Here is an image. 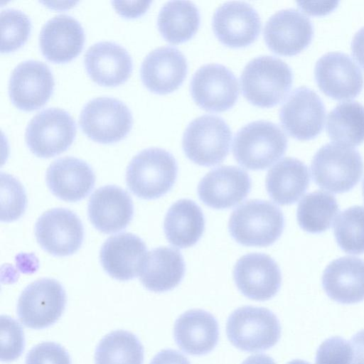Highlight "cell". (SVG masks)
<instances>
[{"label": "cell", "instance_id": "obj_8", "mask_svg": "<svg viewBox=\"0 0 364 364\" xmlns=\"http://www.w3.org/2000/svg\"><path fill=\"white\" fill-rule=\"evenodd\" d=\"M76 125L64 109L49 107L38 112L28 124L25 139L32 153L48 158L65 151L73 143Z\"/></svg>", "mask_w": 364, "mask_h": 364}, {"label": "cell", "instance_id": "obj_30", "mask_svg": "<svg viewBox=\"0 0 364 364\" xmlns=\"http://www.w3.org/2000/svg\"><path fill=\"white\" fill-rule=\"evenodd\" d=\"M205 219L200 208L193 200L181 199L168 209L164 223L168 241L178 248L193 246L201 237Z\"/></svg>", "mask_w": 364, "mask_h": 364}, {"label": "cell", "instance_id": "obj_45", "mask_svg": "<svg viewBox=\"0 0 364 364\" xmlns=\"http://www.w3.org/2000/svg\"><path fill=\"white\" fill-rule=\"evenodd\" d=\"M350 343L354 355L353 364H364V329L353 336Z\"/></svg>", "mask_w": 364, "mask_h": 364}, {"label": "cell", "instance_id": "obj_18", "mask_svg": "<svg viewBox=\"0 0 364 364\" xmlns=\"http://www.w3.org/2000/svg\"><path fill=\"white\" fill-rule=\"evenodd\" d=\"M213 28L224 45L245 47L258 37L261 21L256 10L243 1H230L219 6L213 17Z\"/></svg>", "mask_w": 364, "mask_h": 364}, {"label": "cell", "instance_id": "obj_25", "mask_svg": "<svg viewBox=\"0 0 364 364\" xmlns=\"http://www.w3.org/2000/svg\"><path fill=\"white\" fill-rule=\"evenodd\" d=\"M84 64L92 80L104 86L123 83L132 69V58L127 50L111 41L92 45L85 53Z\"/></svg>", "mask_w": 364, "mask_h": 364}, {"label": "cell", "instance_id": "obj_29", "mask_svg": "<svg viewBox=\"0 0 364 364\" xmlns=\"http://www.w3.org/2000/svg\"><path fill=\"white\" fill-rule=\"evenodd\" d=\"M309 181L307 166L297 159L287 157L268 171L266 189L274 203L281 205H291L304 195Z\"/></svg>", "mask_w": 364, "mask_h": 364}, {"label": "cell", "instance_id": "obj_23", "mask_svg": "<svg viewBox=\"0 0 364 364\" xmlns=\"http://www.w3.org/2000/svg\"><path fill=\"white\" fill-rule=\"evenodd\" d=\"M134 213L132 200L124 189L106 186L96 190L88 203V215L99 231L109 234L124 229Z\"/></svg>", "mask_w": 364, "mask_h": 364}, {"label": "cell", "instance_id": "obj_4", "mask_svg": "<svg viewBox=\"0 0 364 364\" xmlns=\"http://www.w3.org/2000/svg\"><path fill=\"white\" fill-rule=\"evenodd\" d=\"M287 138L275 124L259 120L242 127L235 134L232 152L242 166L250 170H263L285 153Z\"/></svg>", "mask_w": 364, "mask_h": 364}, {"label": "cell", "instance_id": "obj_32", "mask_svg": "<svg viewBox=\"0 0 364 364\" xmlns=\"http://www.w3.org/2000/svg\"><path fill=\"white\" fill-rule=\"evenodd\" d=\"M326 131L337 144L354 146L364 141V106L356 101L338 104L328 114Z\"/></svg>", "mask_w": 364, "mask_h": 364}, {"label": "cell", "instance_id": "obj_42", "mask_svg": "<svg viewBox=\"0 0 364 364\" xmlns=\"http://www.w3.org/2000/svg\"><path fill=\"white\" fill-rule=\"evenodd\" d=\"M150 364H191L181 353L172 349H164L158 353Z\"/></svg>", "mask_w": 364, "mask_h": 364}, {"label": "cell", "instance_id": "obj_49", "mask_svg": "<svg viewBox=\"0 0 364 364\" xmlns=\"http://www.w3.org/2000/svg\"><path fill=\"white\" fill-rule=\"evenodd\" d=\"M363 198H364V178L363 181Z\"/></svg>", "mask_w": 364, "mask_h": 364}, {"label": "cell", "instance_id": "obj_1", "mask_svg": "<svg viewBox=\"0 0 364 364\" xmlns=\"http://www.w3.org/2000/svg\"><path fill=\"white\" fill-rule=\"evenodd\" d=\"M293 82L290 67L276 57L262 55L250 61L240 76L242 95L252 105L272 107L289 93Z\"/></svg>", "mask_w": 364, "mask_h": 364}, {"label": "cell", "instance_id": "obj_9", "mask_svg": "<svg viewBox=\"0 0 364 364\" xmlns=\"http://www.w3.org/2000/svg\"><path fill=\"white\" fill-rule=\"evenodd\" d=\"M79 123L91 139L103 144L122 139L129 132L132 116L121 100L99 97L88 101L82 107Z\"/></svg>", "mask_w": 364, "mask_h": 364}, {"label": "cell", "instance_id": "obj_28", "mask_svg": "<svg viewBox=\"0 0 364 364\" xmlns=\"http://www.w3.org/2000/svg\"><path fill=\"white\" fill-rule=\"evenodd\" d=\"M185 269L183 258L178 250L159 247L147 252L139 277L147 289L164 292L181 282Z\"/></svg>", "mask_w": 364, "mask_h": 364}, {"label": "cell", "instance_id": "obj_26", "mask_svg": "<svg viewBox=\"0 0 364 364\" xmlns=\"http://www.w3.org/2000/svg\"><path fill=\"white\" fill-rule=\"evenodd\" d=\"M322 286L329 298L344 304L364 300V261L355 257L333 260L325 269Z\"/></svg>", "mask_w": 364, "mask_h": 364}, {"label": "cell", "instance_id": "obj_13", "mask_svg": "<svg viewBox=\"0 0 364 364\" xmlns=\"http://www.w3.org/2000/svg\"><path fill=\"white\" fill-rule=\"evenodd\" d=\"M191 92L196 103L205 110L223 112L231 108L237 100L238 82L225 66L207 64L193 75Z\"/></svg>", "mask_w": 364, "mask_h": 364}, {"label": "cell", "instance_id": "obj_19", "mask_svg": "<svg viewBox=\"0 0 364 364\" xmlns=\"http://www.w3.org/2000/svg\"><path fill=\"white\" fill-rule=\"evenodd\" d=\"M251 189V179L243 169L232 166L218 167L208 172L198 186L200 200L215 209L235 206Z\"/></svg>", "mask_w": 364, "mask_h": 364}, {"label": "cell", "instance_id": "obj_33", "mask_svg": "<svg viewBox=\"0 0 364 364\" xmlns=\"http://www.w3.org/2000/svg\"><path fill=\"white\" fill-rule=\"evenodd\" d=\"M339 210L335 197L323 191L306 194L299 202L297 221L300 228L310 233H321L331 228Z\"/></svg>", "mask_w": 364, "mask_h": 364}, {"label": "cell", "instance_id": "obj_44", "mask_svg": "<svg viewBox=\"0 0 364 364\" xmlns=\"http://www.w3.org/2000/svg\"><path fill=\"white\" fill-rule=\"evenodd\" d=\"M351 51L355 59L364 68V26L355 33L351 42Z\"/></svg>", "mask_w": 364, "mask_h": 364}, {"label": "cell", "instance_id": "obj_21", "mask_svg": "<svg viewBox=\"0 0 364 364\" xmlns=\"http://www.w3.org/2000/svg\"><path fill=\"white\" fill-rule=\"evenodd\" d=\"M84 41L81 24L67 14H59L48 20L39 34L43 55L55 63H65L75 58L82 49Z\"/></svg>", "mask_w": 364, "mask_h": 364}, {"label": "cell", "instance_id": "obj_11", "mask_svg": "<svg viewBox=\"0 0 364 364\" xmlns=\"http://www.w3.org/2000/svg\"><path fill=\"white\" fill-rule=\"evenodd\" d=\"M326 117L323 101L309 87L296 88L279 112L281 124L286 132L299 140H309L322 130Z\"/></svg>", "mask_w": 364, "mask_h": 364}, {"label": "cell", "instance_id": "obj_7", "mask_svg": "<svg viewBox=\"0 0 364 364\" xmlns=\"http://www.w3.org/2000/svg\"><path fill=\"white\" fill-rule=\"evenodd\" d=\"M232 132L220 117L203 115L193 120L186 127L182 141L186 156L195 164L212 166L221 163L228 156Z\"/></svg>", "mask_w": 364, "mask_h": 364}, {"label": "cell", "instance_id": "obj_35", "mask_svg": "<svg viewBox=\"0 0 364 364\" xmlns=\"http://www.w3.org/2000/svg\"><path fill=\"white\" fill-rule=\"evenodd\" d=\"M340 248L352 255L364 253V207L354 205L342 211L333 225Z\"/></svg>", "mask_w": 364, "mask_h": 364}, {"label": "cell", "instance_id": "obj_2", "mask_svg": "<svg viewBox=\"0 0 364 364\" xmlns=\"http://www.w3.org/2000/svg\"><path fill=\"white\" fill-rule=\"evenodd\" d=\"M284 218L274 204L262 200H250L237 208L230 215L228 228L239 244L267 247L281 236Z\"/></svg>", "mask_w": 364, "mask_h": 364}, {"label": "cell", "instance_id": "obj_43", "mask_svg": "<svg viewBox=\"0 0 364 364\" xmlns=\"http://www.w3.org/2000/svg\"><path fill=\"white\" fill-rule=\"evenodd\" d=\"M338 1H300L298 6L306 13L311 15H323L335 9Z\"/></svg>", "mask_w": 364, "mask_h": 364}, {"label": "cell", "instance_id": "obj_27", "mask_svg": "<svg viewBox=\"0 0 364 364\" xmlns=\"http://www.w3.org/2000/svg\"><path fill=\"white\" fill-rule=\"evenodd\" d=\"M173 333L176 344L183 352L202 355L216 346L219 338L218 323L209 312L191 309L177 318Z\"/></svg>", "mask_w": 364, "mask_h": 364}, {"label": "cell", "instance_id": "obj_3", "mask_svg": "<svg viewBox=\"0 0 364 364\" xmlns=\"http://www.w3.org/2000/svg\"><path fill=\"white\" fill-rule=\"evenodd\" d=\"M177 173V163L171 153L160 148H149L132 158L127 169L126 182L137 197L156 199L171 189Z\"/></svg>", "mask_w": 364, "mask_h": 364}, {"label": "cell", "instance_id": "obj_34", "mask_svg": "<svg viewBox=\"0 0 364 364\" xmlns=\"http://www.w3.org/2000/svg\"><path fill=\"white\" fill-rule=\"evenodd\" d=\"M95 358V364H142L144 349L133 333L115 331L100 341Z\"/></svg>", "mask_w": 364, "mask_h": 364}, {"label": "cell", "instance_id": "obj_36", "mask_svg": "<svg viewBox=\"0 0 364 364\" xmlns=\"http://www.w3.org/2000/svg\"><path fill=\"white\" fill-rule=\"evenodd\" d=\"M1 41V51L11 52L20 48L27 40L31 23L23 11L6 9L0 14Z\"/></svg>", "mask_w": 364, "mask_h": 364}, {"label": "cell", "instance_id": "obj_10", "mask_svg": "<svg viewBox=\"0 0 364 364\" xmlns=\"http://www.w3.org/2000/svg\"><path fill=\"white\" fill-rule=\"evenodd\" d=\"M66 303L62 285L53 279H42L27 286L19 296L17 314L26 326L40 329L54 323Z\"/></svg>", "mask_w": 364, "mask_h": 364}, {"label": "cell", "instance_id": "obj_48", "mask_svg": "<svg viewBox=\"0 0 364 364\" xmlns=\"http://www.w3.org/2000/svg\"><path fill=\"white\" fill-rule=\"evenodd\" d=\"M287 364H310L309 363L302 360H294L289 362Z\"/></svg>", "mask_w": 364, "mask_h": 364}, {"label": "cell", "instance_id": "obj_14", "mask_svg": "<svg viewBox=\"0 0 364 364\" xmlns=\"http://www.w3.org/2000/svg\"><path fill=\"white\" fill-rule=\"evenodd\" d=\"M314 76L321 90L336 100L353 98L363 86L360 68L348 55L341 52L323 55L316 63Z\"/></svg>", "mask_w": 364, "mask_h": 364}, {"label": "cell", "instance_id": "obj_38", "mask_svg": "<svg viewBox=\"0 0 364 364\" xmlns=\"http://www.w3.org/2000/svg\"><path fill=\"white\" fill-rule=\"evenodd\" d=\"M22 328L14 319L1 316V360L10 362L18 358L24 349Z\"/></svg>", "mask_w": 364, "mask_h": 364}, {"label": "cell", "instance_id": "obj_47", "mask_svg": "<svg viewBox=\"0 0 364 364\" xmlns=\"http://www.w3.org/2000/svg\"><path fill=\"white\" fill-rule=\"evenodd\" d=\"M44 4L48 5V6L55 8V9H64L69 8L73 6L76 2L75 1H43L42 2Z\"/></svg>", "mask_w": 364, "mask_h": 364}, {"label": "cell", "instance_id": "obj_40", "mask_svg": "<svg viewBox=\"0 0 364 364\" xmlns=\"http://www.w3.org/2000/svg\"><path fill=\"white\" fill-rule=\"evenodd\" d=\"M26 364H71L68 352L59 344L45 342L34 346L26 356Z\"/></svg>", "mask_w": 364, "mask_h": 364}, {"label": "cell", "instance_id": "obj_17", "mask_svg": "<svg viewBox=\"0 0 364 364\" xmlns=\"http://www.w3.org/2000/svg\"><path fill=\"white\" fill-rule=\"evenodd\" d=\"M313 35L309 18L294 9L277 11L268 19L264 28L268 48L282 55L300 53L311 43Z\"/></svg>", "mask_w": 364, "mask_h": 364}, {"label": "cell", "instance_id": "obj_39", "mask_svg": "<svg viewBox=\"0 0 364 364\" xmlns=\"http://www.w3.org/2000/svg\"><path fill=\"white\" fill-rule=\"evenodd\" d=\"M353 351L343 338L333 336L326 339L318 348L315 364H351Z\"/></svg>", "mask_w": 364, "mask_h": 364}, {"label": "cell", "instance_id": "obj_31", "mask_svg": "<svg viewBox=\"0 0 364 364\" xmlns=\"http://www.w3.org/2000/svg\"><path fill=\"white\" fill-rule=\"evenodd\" d=\"M200 21L199 11L194 4L188 1H171L161 7L157 26L167 41L181 43L195 35Z\"/></svg>", "mask_w": 364, "mask_h": 364}, {"label": "cell", "instance_id": "obj_41", "mask_svg": "<svg viewBox=\"0 0 364 364\" xmlns=\"http://www.w3.org/2000/svg\"><path fill=\"white\" fill-rule=\"evenodd\" d=\"M114 8L123 16L127 18L137 17L147 10L151 1H119L112 2Z\"/></svg>", "mask_w": 364, "mask_h": 364}, {"label": "cell", "instance_id": "obj_22", "mask_svg": "<svg viewBox=\"0 0 364 364\" xmlns=\"http://www.w3.org/2000/svg\"><path fill=\"white\" fill-rule=\"evenodd\" d=\"M146 254V245L141 238L132 233H121L105 242L100 258L110 277L127 281L139 276Z\"/></svg>", "mask_w": 364, "mask_h": 364}, {"label": "cell", "instance_id": "obj_16", "mask_svg": "<svg viewBox=\"0 0 364 364\" xmlns=\"http://www.w3.org/2000/svg\"><path fill=\"white\" fill-rule=\"evenodd\" d=\"M54 87V80L49 67L38 60L20 63L11 73L9 94L18 108L30 111L43 106Z\"/></svg>", "mask_w": 364, "mask_h": 364}, {"label": "cell", "instance_id": "obj_5", "mask_svg": "<svg viewBox=\"0 0 364 364\" xmlns=\"http://www.w3.org/2000/svg\"><path fill=\"white\" fill-rule=\"evenodd\" d=\"M311 170L313 180L319 188L343 193L350 191L360 181L363 161L354 148L328 143L314 156Z\"/></svg>", "mask_w": 364, "mask_h": 364}, {"label": "cell", "instance_id": "obj_12", "mask_svg": "<svg viewBox=\"0 0 364 364\" xmlns=\"http://www.w3.org/2000/svg\"><path fill=\"white\" fill-rule=\"evenodd\" d=\"M36 240L47 252L59 257L70 255L81 247L84 230L71 210L54 208L44 213L35 227Z\"/></svg>", "mask_w": 364, "mask_h": 364}, {"label": "cell", "instance_id": "obj_37", "mask_svg": "<svg viewBox=\"0 0 364 364\" xmlns=\"http://www.w3.org/2000/svg\"><path fill=\"white\" fill-rule=\"evenodd\" d=\"M1 220L18 219L24 212L26 193L21 184L14 177L1 173Z\"/></svg>", "mask_w": 364, "mask_h": 364}, {"label": "cell", "instance_id": "obj_46", "mask_svg": "<svg viewBox=\"0 0 364 364\" xmlns=\"http://www.w3.org/2000/svg\"><path fill=\"white\" fill-rule=\"evenodd\" d=\"M242 364H276L274 360L264 354L251 355L245 359Z\"/></svg>", "mask_w": 364, "mask_h": 364}, {"label": "cell", "instance_id": "obj_6", "mask_svg": "<svg viewBox=\"0 0 364 364\" xmlns=\"http://www.w3.org/2000/svg\"><path fill=\"white\" fill-rule=\"evenodd\" d=\"M226 333L232 344L240 350L259 352L272 348L279 341L281 326L270 310L245 306L230 315Z\"/></svg>", "mask_w": 364, "mask_h": 364}, {"label": "cell", "instance_id": "obj_15", "mask_svg": "<svg viewBox=\"0 0 364 364\" xmlns=\"http://www.w3.org/2000/svg\"><path fill=\"white\" fill-rule=\"evenodd\" d=\"M233 276L240 291L257 301H265L274 296L282 282L279 266L264 253L243 255L235 266Z\"/></svg>", "mask_w": 364, "mask_h": 364}, {"label": "cell", "instance_id": "obj_24", "mask_svg": "<svg viewBox=\"0 0 364 364\" xmlns=\"http://www.w3.org/2000/svg\"><path fill=\"white\" fill-rule=\"evenodd\" d=\"M95 181V173L90 166L72 156L54 161L46 172V183L52 193L68 202H76L87 196Z\"/></svg>", "mask_w": 364, "mask_h": 364}, {"label": "cell", "instance_id": "obj_20", "mask_svg": "<svg viewBox=\"0 0 364 364\" xmlns=\"http://www.w3.org/2000/svg\"><path fill=\"white\" fill-rule=\"evenodd\" d=\"M183 54L173 46H163L151 51L140 68L141 81L146 88L157 94L177 90L187 73Z\"/></svg>", "mask_w": 364, "mask_h": 364}]
</instances>
